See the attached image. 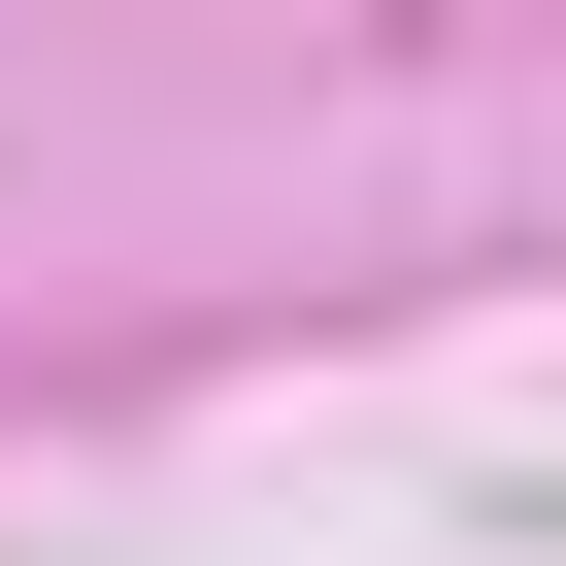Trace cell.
I'll return each mask as SVG.
<instances>
[]
</instances>
